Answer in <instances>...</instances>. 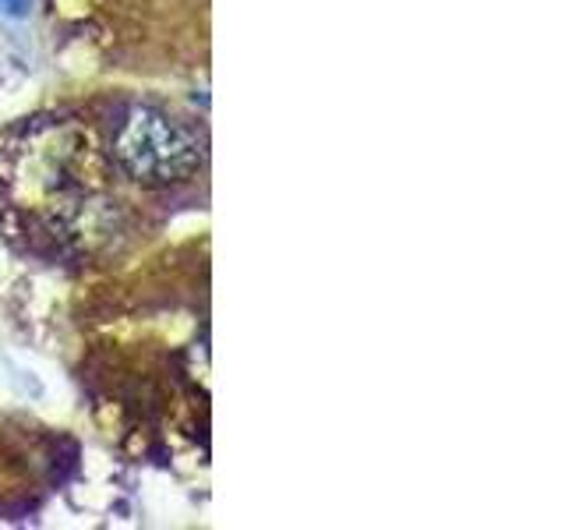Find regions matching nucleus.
Returning <instances> with one entry per match:
<instances>
[{"mask_svg": "<svg viewBox=\"0 0 565 530\" xmlns=\"http://www.w3.org/2000/svg\"><path fill=\"white\" fill-rule=\"evenodd\" d=\"M28 4H33V0H0V14L22 19V14H28Z\"/></svg>", "mask_w": 565, "mask_h": 530, "instance_id": "f03ea898", "label": "nucleus"}, {"mask_svg": "<svg viewBox=\"0 0 565 530\" xmlns=\"http://www.w3.org/2000/svg\"><path fill=\"white\" fill-rule=\"evenodd\" d=\"M113 160L127 177L146 184V188H166V184L194 174L202 163V141L170 113L155 107H135L117 127Z\"/></svg>", "mask_w": 565, "mask_h": 530, "instance_id": "f257e3e1", "label": "nucleus"}]
</instances>
